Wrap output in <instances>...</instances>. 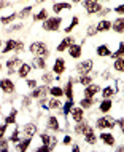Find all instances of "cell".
<instances>
[{"label":"cell","mask_w":124,"mask_h":152,"mask_svg":"<svg viewBox=\"0 0 124 152\" xmlns=\"http://www.w3.org/2000/svg\"><path fill=\"white\" fill-rule=\"evenodd\" d=\"M73 43H75V39H73V37H70V35L65 37V39L62 40L59 45H57V51H65L70 45H73Z\"/></svg>","instance_id":"11"},{"label":"cell","mask_w":124,"mask_h":152,"mask_svg":"<svg viewBox=\"0 0 124 152\" xmlns=\"http://www.w3.org/2000/svg\"><path fill=\"white\" fill-rule=\"evenodd\" d=\"M53 71H54V74H57V75H62V72L65 71V61L57 58L56 63H54V67H53Z\"/></svg>","instance_id":"16"},{"label":"cell","mask_w":124,"mask_h":152,"mask_svg":"<svg viewBox=\"0 0 124 152\" xmlns=\"http://www.w3.org/2000/svg\"><path fill=\"white\" fill-rule=\"evenodd\" d=\"M21 133H22V136H26V138H32L37 133V126L34 125V123H26V125L21 128Z\"/></svg>","instance_id":"5"},{"label":"cell","mask_w":124,"mask_h":152,"mask_svg":"<svg viewBox=\"0 0 124 152\" xmlns=\"http://www.w3.org/2000/svg\"><path fill=\"white\" fill-rule=\"evenodd\" d=\"M113 93H115L113 87H105L102 90V96L103 98H111V96H113Z\"/></svg>","instance_id":"38"},{"label":"cell","mask_w":124,"mask_h":152,"mask_svg":"<svg viewBox=\"0 0 124 152\" xmlns=\"http://www.w3.org/2000/svg\"><path fill=\"white\" fill-rule=\"evenodd\" d=\"M111 29H113L115 32H118V34H123L124 32V18L115 19V21L111 23Z\"/></svg>","instance_id":"14"},{"label":"cell","mask_w":124,"mask_h":152,"mask_svg":"<svg viewBox=\"0 0 124 152\" xmlns=\"http://www.w3.org/2000/svg\"><path fill=\"white\" fill-rule=\"evenodd\" d=\"M111 106H113V102L110 101V98H105V99L100 102V112L107 114V112H108V110L111 109Z\"/></svg>","instance_id":"23"},{"label":"cell","mask_w":124,"mask_h":152,"mask_svg":"<svg viewBox=\"0 0 124 152\" xmlns=\"http://www.w3.org/2000/svg\"><path fill=\"white\" fill-rule=\"evenodd\" d=\"M35 69H45L46 67V63H45V58H40V56H35L34 61H32Z\"/></svg>","instance_id":"25"},{"label":"cell","mask_w":124,"mask_h":152,"mask_svg":"<svg viewBox=\"0 0 124 152\" xmlns=\"http://www.w3.org/2000/svg\"><path fill=\"white\" fill-rule=\"evenodd\" d=\"M108 13H110V10H100V11H99V15H100V16H105Z\"/></svg>","instance_id":"56"},{"label":"cell","mask_w":124,"mask_h":152,"mask_svg":"<svg viewBox=\"0 0 124 152\" xmlns=\"http://www.w3.org/2000/svg\"><path fill=\"white\" fill-rule=\"evenodd\" d=\"M97 55L99 56H110L111 51L107 45H100V47H97Z\"/></svg>","instance_id":"31"},{"label":"cell","mask_w":124,"mask_h":152,"mask_svg":"<svg viewBox=\"0 0 124 152\" xmlns=\"http://www.w3.org/2000/svg\"><path fill=\"white\" fill-rule=\"evenodd\" d=\"M0 69H2V64H0Z\"/></svg>","instance_id":"62"},{"label":"cell","mask_w":124,"mask_h":152,"mask_svg":"<svg viewBox=\"0 0 124 152\" xmlns=\"http://www.w3.org/2000/svg\"><path fill=\"white\" fill-rule=\"evenodd\" d=\"M30 53L35 56H40V58H48L49 56V50L43 42H34L32 43L30 45Z\"/></svg>","instance_id":"1"},{"label":"cell","mask_w":124,"mask_h":152,"mask_svg":"<svg viewBox=\"0 0 124 152\" xmlns=\"http://www.w3.org/2000/svg\"><path fill=\"white\" fill-rule=\"evenodd\" d=\"M64 91H65V96H67L68 99H73V82L72 80L67 83V87H65Z\"/></svg>","instance_id":"32"},{"label":"cell","mask_w":124,"mask_h":152,"mask_svg":"<svg viewBox=\"0 0 124 152\" xmlns=\"http://www.w3.org/2000/svg\"><path fill=\"white\" fill-rule=\"evenodd\" d=\"M22 50H24V42H21V40H19V42H16V48H14V51L21 53Z\"/></svg>","instance_id":"47"},{"label":"cell","mask_w":124,"mask_h":152,"mask_svg":"<svg viewBox=\"0 0 124 152\" xmlns=\"http://www.w3.org/2000/svg\"><path fill=\"white\" fill-rule=\"evenodd\" d=\"M100 139L107 146H115V142H116L115 141V136L111 133H100Z\"/></svg>","instance_id":"18"},{"label":"cell","mask_w":124,"mask_h":152,"mask_svg":"<svg viewBox=\"0 0 124 152\" xmlns=\"http://www.w3.org/2000/svg\"><path fill=\"white\" fill-rule=\"evenodd\" d=\"M111 29V23L110 21H100L97 24V32H107V31H110Z\"/></svg>","instance_id":"24"},{"label":"cell","mask_w":124,"mask_h":152,"mask_svg":"<svg viewBox=\"0 0 124 152\" xmlns=\"http://www.w3.org/2000/svg\"><path fill=\"white\" fill-rule=\"evenodd\" d=\"M40 139H41V141H43L46 146H49V149H51V151L54 149L56 144H57V139H56L54 136H49L48 133H41V134H40Z\"/></svg>","instance_id":"6"},{"label":"cell","mask_w":124,"mask_h":152,"mask_svg":"<svg viewBox=\"0 0 124 152\" xmlns=\"http://www.w3.org/2000/svg\"><path fill=\"white\" fill-rule=\"evenodd\" d=\"M38 152H51V149H49V146H46V144H43V146H40L38 149H37Z\"/></svg>","instance_id":"49"},{"label":"cell","mask_w":124,"mask_h":152,"mask_svg":"<svg viewBox=\"0 0 124 152\" xmlns=\"http://www.w3.org/2000/svg\"><path fill=\"white\" fill-rule=\"evenodd\" d=\"M110 56H111L113 59H116V58H124V43H119L118 51H116V53H111Z\"/></svg>","instance_id":"35"},{"label":"cell","mask_w":124,"mask_h":152,"mask_svg":"<svg viewBox=\"0 0 124 152\" xmlns=\"http://www.w3.org/2000/svg\"><path fill=\"white\" fill-rule=\"evenodd\" d=\"M21 64H22V63H21V61H19L18 58L8 59V61H6V67H8V72H10V74H13V72H14V71H16V69H18V67H21Z\"/></svg>","instance_id":"15"},{"label":"cell","mask_w":124,"mask_h":152,"mask_svg":"<svg viewBox=\"0 0 124 152\" xmlns=\"http://www.w3.org/2000/svg\"><path fill=\"white\" fill-rule=\"evenodd\" d=\"M37 2H38V3H43V2H46V0H37Z\"/></svg>","instance_id":"58"},{"label":"cell","mask_w":124,"mask_h":152,"mask_svg":"<svg viewBox=\"0 0 124 152\" xmlns=\"http://www.w3.org/2000/svg\"><path fill=\"white\" fill-rule=\"evenodd\" d=\"M113 11H115V13H118V15H124V3H123V5H119V7H116Z\"/></svg>","instance_id":"48"},{"label":"cell","mask_w":124,"mask_h":152,"mask_svg":"<svg viewBox=\"0 0 124 152\" xmlns=\"http://www.w3.org/2000/svg\"><path fill=\"white\" fill-rule=\"evenodd\" d=\"M5 131H6V123H5V125H0V138H3Z\"/></svg>","instance_id":"52"},{"label":"cell","mask_w":124,"mask_h":152,"mask_svg":"<svg viewBox=\"0 0 124 152\" xmlns=\"http://www.w3.org/2000/svg\"><path fill=\"white\" fill-rule=\"evenodd\" d=\"M94 102H96V101H94L92 98H86V96H84V98L80 101V106H81L83 109H89V107H92Z\"/></svg>","instance_id":"27"},{"label":"cell","mask_w":124,"mask_h":152,"mask_svg":"<svg viewBox=\"0 0 124 152\" xmlns=\"http://www.w3.org/2000/svg\"><path fill=\"white\" fill-rule=\"evenodd\" d=\"M84 138H86V142L91 144V146H94L97 142V136H96V133H94V130L91 128V126H89V130L84 133Z\"/></svg>","instance_id":"17"},{"label":"cell","mask_w":124,"mask_h":152,"mask_svg":"<svg viewBox=\"0 0 124 152\" xmlns=\"http://www.w3.org/2000/svg\"><path fill=\"white\" fill-rule=\"evenodd\" d=\"M92 66H94V63H92V59H86V61H81L80 64L76 66V71H78V74H89L91 71H92Z\"/></svg>","instance_id":"4"},{"label":"cell","mask_w":124,"mask_h":152,"mask_svg":"<svg viewBox=\"0 0 124 152\" xmlns=\"http://www.w3.org/2000/svg\"><path fill=\"white\" fill-rule=\"evenodd\" d=\"M49 93H51L53 96H56V98L64 96V94H65V91H64L61 87H53V88H49Z\"/></svg>","instance_id":"34"},{"label":"cell","mask_w":124,"mask_h":152,"mask_svg":"<svg viewBox=\"0 0 124 152\" xmlns=\"http://www.w3.org/2000/svg\"><path fill=\"white\" fill-rule=\"evenodd\" d=\"M115 125H116V120L110 115H103L100 118H97V122H96L97 128H115Z\"/></svg>","instance_id":"3"},{"label":"cell","mask_w":124,"mask_h":152,"mask_svg":"<svg viewBox=\"0 0 124 152\" xmlns=\"http://www.w3.org/2000/svg\"><path fill=\"white\" fill-rule=\"evenodd\" d=\"M41 80H43L45 85H48V83H51V82H53V75H51V74H43V75H41Z\"/></svg>","instance_id":"45"},{"label":"cell","mask_w":124,"mask_h":152,"mask_svg":"<svg viewBox=\"0 0 124 152\" xmlns=\"http://www.w3.org/2000/svg\"><path fill=\"white\" fill-rule=\"evenodd\" d=\"M46 18H48V11H46V10H41L40 13L34 15V19H35V21H45Z\"/></svg>","instance_id":"36"},{"label":"cell","mask_w":124,"mask_h":152,"mask_svg":"<svg viewBox=\"0 0 124 152\" xmlns=\"http://www.w3.org/2000/svg\"><path fill=\"white\" fill-rule=\"evenodd\" d=\"M8 141H10V139L0 138V151H2V152H6L8 151Z\"/></svg>","instance_id":"43"},{"label":"cell","mask_w":124,"mask_h":152,"mask_svg":"<svg viewBox=\"0 0 124 152\" xmlns=\"http://www.w3.org/2000/svg\"><path fill=\"white\" fill-rule=\"evenodd\" d=\"M0 48H2V40H0Z\"/></svg>","instance_id":"60"},{"label":"cell","mask_w":124,"mask_h":152,"mask_svg":"<svg viewBox=\"0 0 124 152\" xmlns=\"http://www.w3.org/2000/svg\"><path fill=\"white\" fill-rule=\"evenodd\" d=\"M30 11H32V7H26L24 10H21V13L18 16H19V18H26V16L30 15Z\"/></svg>","instance_id":"44"},{"label":"cell","mask_w":124,"mask_h":152,"mask_svg":"<svg viewBox=\"0 0 124 152\" xmlns=\"http://www.w3.org/2000/svg\"><path fill=\"white\" fill-rule=\"evenodd\" d=\"M29 146H30V138H26V139H21L18 144H16V149L21 151V152H24V151L29 149Z\"/></svg>","instance_id":"20"},{"label":"cell","mask_w":124,"mask_h":152,"mask_svg":"<svg viewBox=\"0 0 124 152\" xmlns=\"http://www.w3.org/2000/svg\"><path fill=\"white\" fill-rule=\"evenodd\" d=\"M0 88L5 93H13L14 91V83L11 82V79H2L0 80Z\"/></svg>","instance_id":"7"},{"label":"cell","mask_w":124,"mask_h":152,"mask_svg":"<svg viewBox=\"0 0 124 152\" xmlns=\"http://www.w3.org/2000/svg\"><path fill=\"white\" fill-rule=\"evenodd\" d=\"M68 53H70V56H72L73 59H78L81 56V45H78V43L70 45V47H68Z\"/></svg>","instance_id":"13"},{"label":"cell","mask_w":124,"mask_h":152,"mask_svg":"<svg viewBox=\"0 0 124 152\" xmlns=\"http://www.w3.org/2000/svg\"><path fill=\"white\" fill-rule=\"evenodd\" d=\"M14 48H16V40H13V39H10L6 42V45L3 47V50H2V53H10V51H14Z\"/></svg>","instance_id":"26"},{"label":"cell","mask_w":124,"mask_h":152,"mask_svg":"<svg viewBox=\"0 0 124 152\" xmlns=\"http://www.w3.org/2000/svg\"><path fill=\"white\" fill-rule=\"evenodd\" d=\"M62 142H64V144H70V142H72V138H70V136H65Z\"/></svg>","instance_id":"54"},{"label":"cell","mask_w":124,"mask_h":152,"mask_svg":"<svg viewBox=\"0 0 124 152\" xmlns=\"http://www.w3.org/2000/svg\"><path fill=\"white\" fill-rule=\"evenodd\" d=\"M84 8L88 10V15H96V13H99V11L102 10V7H100V3H99V2L91 3V5H86Z\"/></svg>","instance_id":"19"},{"label":"cell","mask_w":124,"mask_h":152,"mask_svg":"<svg viewBox=\"0 0 124 152\" xmlns=\"http://www.w3.org/2000/svg\"><path fill=\"white\" fill-rule=\"evenodd\" d=\"M78 2H81V0H73V3H78Z\"/></svg>","instance_id":"59"},{"label":"cell","mask_w":124,"mask_h":152,"mask_svg":"<svg viewBox=\"0 0 124 152\" xmlns=\"http://www.w3.org/2000/svg\"><path fill=\"white\" fill-rule=\"evenodd\" d=\"M75 133L76 134H84L86 131L89 130V123L88 122H84V120H81V122H76V125H75Z\"/></svg>","instance_id":"12"},{"label":"cell","mask_w":124,"mask_h":152,"mask_svg":"<svg viewBox=\"0 0 124 152\" xmlns=\"http://www.w3.org/2000/svg\"><path fill=\"white\" fill-rule=\"evenodd\" d=\"M99 91H100V87H99V85L91 83L88 87H84V96L86 98H94V94H97Z\"/></svg>","instance_id":"9"},{"label":"cell","mask_w":124,"mask_h":152,"mask_svg":"<svg viewBox=\"0 0 124 152\" xmlns=\"http://www.w3.org/2000/svg\"><path fill=\"white\" fill-rule=\"evenodd\" d=\"M49 91L46 85H43V87H35L34 90H32V93H30V96L32 98H43V96H46V93Z\"/></svg>","instance_id":"8"},{"label":"cell","mask_w":124,"mask_h":152,"mask_svg":"<svg viewBox=\"0 0 124 152\" xmlns=\"http://www.w3.org/2000/svg\"><path fill=\"white\" fill-rule=\"evenodd\" d=\"M14 18H18V15H16V13H13V15H8V16H3V18L0 19V23H2V24H10V23L13 21Z\"/></svg>","instance_id":"39"},{"label":"cell","mask_w":124,"mask_h":152,"mask_svg":"<svg viewBox=\"0 0 124 152\" xmlns=\"http://www.w3.org/2000/svg\"><path fill=\"white\" fill-rule=\"evenodd\" d=\"M16 122V109H11V112L5 117V123L6 125H14Z\"/></svg>","instance_id":"30"},{"label":"cell","mask_w":124,"mask_h":152,"mask_svg":"<svg viewBox=\"0 0 124 152\" xmlns=\"http://www.w3.org/2000/svg\"><path fill=\"white\" fill-rule=\"evenodd\" d=\"M72 151H73V152H78V151H80V146L73 144V146H72Z\"/></svg>","instance_id":"57"},{"label":"cell","mask_w":124,"mask_h":152,"mask_svg":"<svg viewBox=\"0 0 124 152\" xmlns=\"http://www.w3.org/2000/svg\"><path fill=\"white\" fill-rule=\"evenodd\" d=\"M27 87L29 88H35L37 87V80H27Z\"/></svg>","instance_id":"51"},{"label":"cell","mask_w":124,"mask_h":152,"mask_svg":"<svg viewBox=\"0 0 124 152\" xmlns=\"http://www.w3.org/2000/svg\"><path fill=\"white\" fill-rule=\"evenodd\" d=\"M97 34V26H88V35L92 37Z\"/></svg>","instance_id":"46"},{"label":"cell","mask_w":124,"mask_h":152,"mask_svg":"<svg viewBox=\"0 0 124 152\" xmlns=\"http://www.w3.org/2000/svg\"><path fill=\"white\" fill-rule=\"evenodd\" d=\"M61 107V102H59V99H49L48 101V109H59Z\"/></svg>","instance_id":"40"},{"label":"cell","mask_w":124,"mask_h":152,"mask_svg":"<svg viewBox=\"0 0 124 152\" xmlns=\"http://www.w3.org/2000/svg\"><path fill=\"white\" fill-rule=\"evenodd\" d=\"M96 2H97V0H84V2H83V5L86 7V5H91V3H96Z\"/></svg>","instance_id":"55"},{"label":"cell","mask_w":124,"mask_h":152,"mask_svg":"<svg viewBox=\"0 0 124 152\" xmlns=\"http://www.w3.org/2000/svg\"><path fill=\"white\" fill-rule=\"evenodd\" d=\"M78 23H80V21H78V18L75 16V18L72 19V23H70V26L65 27V32H72L73 29H75V26H78Z\"/></svg>","instance_id":"41"},{"label":"cell","mask_w":124,"mask_h":152,"mask_svg":"<svg viewBox=\"0 0 124 152\" xmlns=\"http://www.w3.org/2000/svg\"><path fill=\"white\" fill-rule=\"evenodd\" d=\"M10 141H11V142H14V144H18V142L21 141V139H19V130H18V128L13 131V134H11Z\"/></svg>","instance_id":"42"},{"label":"cell","mask_w":124,"mask_h":152,"mask_svg":"<svg viewBox=\"0 0 124 152\" xmlns=\"http://www.w3.org/2000/svg\"><path fill=\"white\" fill-rule=\"evenodd\" d=\"M123 134H124V125H123Z\"/></svg>","instance_id":"61"},{"label":"cell","mask_w":124,"mask_h":152,"mask_svg":"<svg viewBox=\"0 0 124 152\" xmlns=\"http://www.w3.org/2000/svg\"><path fill=\"white\" fill-rule=\"evenodd\" d=\"M70 115H72V118L76 122H81L83 118H84V114H83V107H72L70 109Z\"/></svg>","instance_id":"10"},{"label":"cell","mask_w":124,"mask_h":152,"mask_svg":"<svg viewBox=\"0 0 124 152\" xmlns=\"http://www.w3.org/2000/svg\"><path fill=\"white\" fill-rule=\"evenodd\" d=\"M48 128H51V130H54V131H59L61 130L59 122H57V118L54 115H49V118H48Z\"/></svg>","instance_id":"22"},{"label":"cell","mask_w":124,"mask_h":152,"mask_svg":"<svg viewBox=\"0 0 124 152\" xmlns=\"http://www.w3.org/2000/svg\"><path fill=\"white\" fill-rule=\"evenodd\" d=\"M80 83L83 85V87H88V85L92 83V77H89L88 74H83V75L80 77Z\"/></svg>","instance_id":"33"},{"label":"cell","mask_w":124,"mask_h":152,"mask_svg":"<svg viewBox=\"0 0 124 152\" xmlns=\"http://www.w3.org/2000/svg\"><path fill=\"white\" fill-rule=\"evenodd\" d=\"M10 5V2H5V0H0V10L2 8H5V7H8Z\"/></svg>","instance_id":"53"},{"label":"cell","mask_w":124,"mask_h":152,"mask_svg":"<svg viewBox=\"0 0 124 152\" xmlns=\"http://www.w3.org/2000/svg\"><path fill=\"white\" fill-rule=\"evenodd\" d=\"M22 104L26 106V107H29V106H30V96H24V99H22Z\"/></svg>","instance_id":"50"},{"label":"cell","mask_w":124,"mask_h":152,"mask_svg":"<svg viewBox=\"0 0 124 152\" xmlns=\"http://www.w3.org/2000/svg\"><path fill=\"white\" fill-rule=\"evenodd\" d=\"M72 107H73V101L68 99V101L64 104V107H62V112H64V115H68V114H70V109H72Z\"/></svg>","instance_id":"37"},{"label":"cell","mask_w":124,"mask_h":152,"mask_svg":"<svg viewBox=\"0 0 124 152\" xmlns=\"http://www.w3.org/2000/svg\"><path fill=\"white\" fill-rule=\"evenodd\" d=\"M113 67H115V71H118V72H124V58H116L115 59Z\"/></svg>","instance_id":"29"},{"label":"cell","mask_w":124,"mask_h":152,"mask_svg":"<svg viewBox=\"0 0 124 152\" xmlns=\"http://www.w3.org/2000/svg\"><path fill=\"white\" fill-rule=\"evenodd\" d=\"M68 8H72V5H70V3L59 2V3H54V5H53V11H54V13H61L62 10H68Z\"/></svg>","instance_id":"21"},{"label":"cell","mask_w":124,"mask_h":152,"mask_svg":"<svg viewBox=\"0 0 124 152\" xmlns=\"http://www.w3.org/2000/svg\"><path fill=\"white\" fill-rule=\"evenodd\" d=\"M61 24H62V19L59 18V16H54V18H46V19H45V23H43V29L54 32V31H59Z\"/></svg>","instance_id":"2"},{"label":"cell","mask_w":124,"mask_h":152,"mask_svg":"<svg viewBox=\"0 0 124 152\" xmlns=\"http://www.w3.org/2000/svg\"><path fill=\"white\" fill-rule=\"evenodd\" d=\"M29 72H30V66L22 63V64H21V67H19V71H18L19 77H22V79H24V77H27V75H29Z\"/></svg>","instance_id":"28"}]
</instances>
